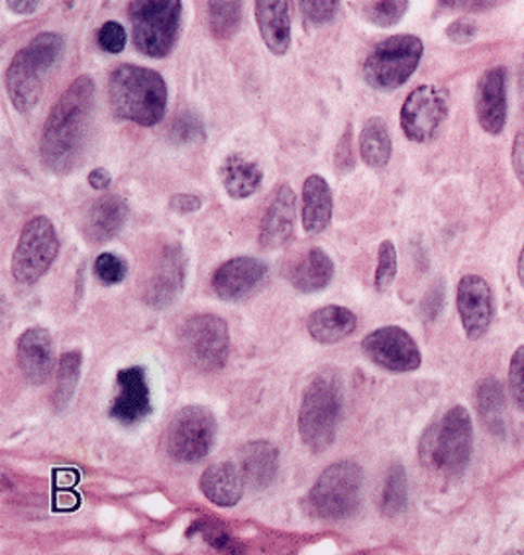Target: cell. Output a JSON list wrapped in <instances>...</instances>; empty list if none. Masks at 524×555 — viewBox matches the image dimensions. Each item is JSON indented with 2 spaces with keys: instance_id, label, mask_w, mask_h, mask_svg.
Masks as SVG:
<instances>
[{
  "instance_id": "obj_13",
  "label": "cell",
  "mask_w": 524,
  "mask_h": 555,
  "mask_svg": "<svg viewBox=\"0 0 524 555\" xmlns=\"http://www.w3.org/2000/svg\"><path fill=\"white\" fill-rule=\"evenodd\" d=\"M368 360L393 373H409L421 367V350L411 334L401 326L373 330L361 341Z\"/></svg>"
},
{
  "instance_id": "obj_37",
  "label": "cell",
  "mask_w": 524,
  "mask_h": 555,
  "mask_svg": "<svg viewBox=\"0 0 524 555\" xmlns=\"http://www.w3.org/2000/svg\"><path fill=\"white\" fill-rule=\"evenodd\" d=\"M171 142L177 145L193 144V142H201L205 138V126L201 122V118L193 113L181 114L175 120L171 130Z\"/></svg>"
},
{
  "instance_id": "obj_11",
  "label": "cell",
  "mask_w": 524,
  "mask_h": 555,
  "mask_svg": "<svg viewBox=\"0 0 524 555\" xmlns=\"http://www.w3.org/2000/svg\"><path fill=\"white\" fill-rule=\"evenodd\" d=\"M60 240L52 220L46 217L31 218L22 228L21 240L12 256V275L22 285L38 283L57 258Z\"/></svg>"
},
{
  "instance_id": "obj_24",
  "label": "cell",
  "mask_w": 524,
  "mask_h": 555,
  "mask_svg": "<svg viewBox=\"0 0 524 555\" xmlns=\"http://www.w3.org/2000/svg\"><path fill=\"white\" fill-rule=\"evenodd\" d=\"M256 18L269 52L285 55L291 46L289 0H256Z\"/></svg>"
},
{
  "instance_id": "obj_3",
  "label": "cell",
  "mask_w": 524,
  "mask_h": 555,
  "mask_svg": "<svg viewBox=\"0 0 524 555\" xmlns=\"http://www.w3.org/2000/svg\"><path fill=\"white\" fill-rule=\"evenodd\" d=\"M472 450V416L463 406H452L424 433L419 453L429 472L450 479L465 472Z\"/></svg>"
},
{
  "instance_id": "obj_22",
  "label": "cell",
  "mask_w": 524,
  "mask_h": 555,
  "mask_svg": "<svg viewBox=\"0 0 524 555\" xmlns=\"http://www.w3.org/2000/svg\"><path fill=\"white\" fill-rule=\"evenodd\" d=\"M238 467L246 479V485L257 491L268 489L278 479L279 452L278 448L268 440L247 442L238 452Z\"/></svg>"
},
{
  "instance_id": "obj_14",
  "label": "cell",
  "mask_w": 524,
  "mask_h": 555,
  "mask_svg": "<svg viewBox=\"0 0 524 555\" xmlns=\"http://www.w3.org/2000/svg\"><path fill=\"white\" fill-rule=\"evenodd\" d=\"M187 256L177 244L165 246L155 258V266L145 281L144 302L152 309H165L174 305L186 287Z\"/></svg>"
},
{
  "instance_id": "obj_2",
  "label": "cell",
  "mask_w": 524,
  "mask_h": 555,
  "mask_svg": "<svg viewBox=\"0 0 524 555\" xmlns=\"http://www.w3.org/2000/svg\"><path fill=\"white\" fill-rule=\"evenodd\" d=\"M108 103L118 118L150 128L164 120L167 87L159 73L120 65L108 81Z\"/></svg>"
},
{
  "instance_id": "obj_30",
  "label": "cell",
  "mask_w": 524,
  "mask_h": 555,
  "mask_svg": "<svg viewBox=\"0 0 524 555\" xmlns=\"http://www.w3.org/2000/svg\"><path fill=\"white\" fill-rule=\"evenodd\" d=\"M82 356L81 351L72 350L63 353L57 367V387H55V409H67L72 402L73 395L77 391V385L81 379Z\"/></svg>"
},
{
  "instance_id": "obj_15",
  "label": "cell",
  "mask_w": 524,
  "mask_h": 555,
  "mask_svg": "<svg viewBox=\"0 0 524 555\" xmlns=\"http://www.w3.org/2000/svg\"><path fill=\"white\" fill-rule=\"evenodd\" d=\"M152 414V392L144 367L132 365L118 371L108 416L123 426H135Z\"/></svg>"
},
{
  "instance_id": "obj_17",
  "label": "cell",
  "mask_w": 524,
  "mask_h": 555,
  "mask_svg": "<svg viewBox=\"0 0 524 555\" xmlns=\"http://www.w3.org/2000/svg\"><path fill=\"white\" fill-rule=\"evenodd\" d=\"M458 312L470 339H480L494 322V291L484 278L465 275L458 285Z\"/></svg>"
},
{
  "instance_id": "obj_8",
  "label": "cell",
  "mask_w": 524,
  "mask_h": 555,
  "mask_svg": "<svg viewBox=\"0 0 524 555\" xmlns=\"http://www.w3.org/2000/svg\"><path fill=\"white\" fill-rule=\"evenodd\" d=\"M422 57L417 36H393L381 41L363 63V79L378 91H393L409 81Z\"/></svg>"
},
{
  "instance_id": "obj_10",
  "label": "cell",
  "mask_w": 524,
  "mask_h": 555,
  "mask_svg": "<svg viewBox=\"0 0 524 555\" xmlns=\"http://www.w3.org/2000/svg\"><path fill=\"white\" fill-rule=\"evenodd\" d=\"M218 422L206 406L191 404L175 412L165 430V450L175 462L196 463L205 460L215 446Z\"/></svg>"
},
{
  "instance_id": "obj_29",
  "label": "cell",
  "mask_w": 524,
  "mask_h": 555,
  "mask_svg": "<svg viewBox=\"0 0 524 555\" xmlns=\"http://www.w3.org/2000/svg\"><path fill=\"white\" fill-rule=\"evenodd\" d=\"M391 144L389 130L381 118H371L363 126L360 135V154L363 164L370 165L371 169H383L389 164Z\"/></svg>"
},
{
  "instance_id": "obj_41",
  "label": "cell",
  "mask_w": 524,
  "mask_h": 555,
  "mask_svg": "<svg viewBox=\"0 0 524 555\" xmlns=\"http://www.w3.org/2000/svg\"><path fill=\"white\" fill-rule=\"evenodd\" d=\"M475 34H477L475 24H473L472 21H465V18L452 22V24L446 28V36H448L453 43H468V41H472L473 38H475Z\"/></svg>"
},
{
  "instance_id": "obj_49",
  "label": "cell",
  "mask_w": 524,
  "mask_h": 555,
  "mask_svg": "<svg viewBox=\"0 0 524 555\" xmlns=\"http://www.w3.org/2000/svg\"><path fill=\"white\" fill-rule=\"evenodd\" d=\"M519 279H521L524 287V246L523 251H521V258H519Z\"/></svg>"
},
{
  "instance_id": "obj_40",
  "label": "cell",
  "mask_w": 524,
  "mask_h": 555,
  "mask_svg": "<svg viewBox=\"0 0 524 555\" xmlns=\"http://www.w3.org/2000/svg\"><path fill=\"white\" fill-rule=\"evenodd\" d=\"M126 30L123 28V24L118 22H106L101 26V30L97 34V41L99 46L103 48L104 52L108 53H120L126 48Z\"/></svg>"
},
{
  "instance_id": "obj_4",
  "label": "cell",
  "mask_w": 524,
  "mask_h": 555,
  "mask_svg": "<svg viewBox=\"0 0 524 555\" xmlns=\"http://www.w3.org/2000/svg\"><path fill=\"white\" fill-rule=\"evenodd\" d=\"M342 418V385L332 371L315 375L298 409V434L312 453L329 450Z\"/></svg>"
},
{
  "instance_id": "obj_36",
  "label": "cell",
  "mask_w": 524,
  "mask_h": 555,
  "mask_svg": "<svg viewBox=\"0 0 524 555\" xmlns=\"http://www.w3.org/2000/svg\"><path fill=\"white\" fill-rule=\"evenodd\" d=\"M395 278H397V249L391 240H385L381 242L380 254H378L375 288L380 293H385L393 285Z\"/></svg>"
},
{
  "instance_id": "obj_16",
  "label": "cell",
  "mask_w": 524,
  "mask_h": 555,
  "mask_svg": "<svg viewBox=\"0 0 524 555\" xmlns=\"http://www.w3.org/2000/svg\"><path fill=\"white\" fill-rule=\"evenodd\" d=\"M269 269L264 261L256 258H234L222 263L213 275V291L222 300H242L254 295L268 279Z\"/></svg>"
},
{
  "instance_id": "obj_42",
  "label": "cell",
  "mask_w": 524,
  "mask_h": 555,
  "mask_svg": "<svg viewBox=\"0 0 524 555\" xmlns=\"http://www.w3.org/2000/svg\"><path fill=\"white\" fill-rule=\"evenodd\" d=\"M440 4L452 11L480 12L491 9L497 0H440Z\"/></svg>"
},
{
  "instance_id": "obj_5",
  "label": "cell",
  "mask_w": 524,
  "mask_h": 555,
  "mask_svg": "<svg viewBox=\"0 0 524 555\" xmlns=\"http://www.w3.org/2000/svg\"><path fill=\"white\" fill-rule=\"evenodd\" d=\"M63 38L53 31H41L16 53L7 72V91L18 113H30L40 101L43 73L50 72L63 52Z\"/></svg>"
},
{
  "instance_id": "obj_46",
  "label": "cell",
  "mask_w": 524,
  "mask_h": 555,
  "mask_svg": "<svg viewBox=\"0 0 524 555\" xmlns=\"http://www.w3.org/2000/svg\"><path fill=\"white\" fill-rule=\"evenodd\" d=\"M79 483V474L75 469H55L53 474V487H62V489H69Z\"/></svg>"
},
{
  "instance_id": "obj_6",
  "label": "cell",
  "mask_w": 524,
  "mask_h": 555,
  "mask_svg": "<svg viewBox=\"0 0 524 555\" xmlns=\"http://www.w3.org/2000/svg\"><path fill=\"white\" fill-rule=\"evenodd\" d=\"M181 0H130L128 16L138 52L155 60L169 55L181 28Z\"/></svg>"
},
{
  "instance_id": "obj_21",
  "label": "cell",
  "mask_w": 524,
  "mask_h": 555,
  "mask_svg": "<svg viewBox=\"0 0 524 555\" xmlns=\"http://www.w3.org/2000/svg\"><path fill=\"white\" fill-rule=\"evenodd\" d=\"M126 220H128V203L123 196H103L91 205L82 218V236L89 244L101 246L123 232Z\"/></svg>"
},
{
  "instance_id": "obj_31",
  "label": "cell",
  "mask_w": 524,
  "mask_h": 555,
  "mask_svg": "<svg viewBox=\"0 0 524 555\" xmlns=\"http://www.w3.org/2000/svg\"><path fill=\"white\" fill-rule=\"evenodd\" d=\"M409 499V483H407V474L401 463H395L385 477L383 491H381L380 508L385 516L401 515L407 506Z\"/></svg>"
},
{
  "instance_id": "obj_39",
  "label": "cell",
  "mask_w": 524,
  "mask_h": 555,
  "mask_svg": "<svg viewBox=\"0 0 524 555\" xmlns=\"http://www.w3.org/2000/svg\"><path fill=\"white\" fill-rule=\"evenodd\" d=\"M509 391L514 404L524 412V346L513 353L509 370Z\"/></svg>"
},
{
  "instance_id": "obj_1",
  "label": "cell",
  "mask_w": 524,
  "mask_h": 555,
  "mask_svg": "<svg viewBox=\"0 0 524 555\" xmlns=\"http://www.w3.org/2000/svg\"><path fill=\"white\" fill-rule=\"evenodd\" d=\"M94 82L81 75L60 96L43 126L41 164L55 176H69L82 164L91 135Z\"/></svg>"
},
{
  "instance_id": "obj_43",
  "label": "cell",
  "mask_w": 524,
  "mask_h": 555,
  "mask_svg": "<svg viewBox=\"0 0 524 555\" xmlns=\"http://www.w3.org/2000/svg\"><path fill=\"white\" fill-rule=\"evenodd\" d=\"M169 205H171V210L179 212V215H191V212H196L203 206V198L196 195L179 193V195L171 196Z\"/></svg>"
},
{
  "instance_id": "obj_34",
  "label": "cell",
  "mask_w": 524,
  "mask_h": 555,
  "mask_svg": "<svg viewBox=\"0 0 524 555\" xmlns=\"http://www.w3.org/2000/svg\"><path fill=\"white\" fill-rule=\"evenodd\" d=\"M409 9V0H375L368 7L366 16L381 28H389L401 22L405 12Z\"/></svg>"
},
{
  "instance_id": "obj_18",
  "label": "cell",
  "mask_w": 524,
  "mask_h": 555,
  "mask_svg": "<svg viewBox=\"0 0 524 555\" xmlns=\"http://www.w3.org/2000/svg\"><path fill=\"white\" fill-rule=\"evenodd\" d=\"M475 113L487 134L503 132L507 124V69L491 67L480 77L475 89Z\"/></svg>"
},
{
  "instance_id": "obj_7",
  "label": "cell",
  "mask_w": 524,
  "mask_h": 555,
  "mask_svg": "<svg viewBox=\"0 0 524 555\" xmlns=\"http://www.w3.org/2000/svg\"><path fill=\"white\" fill-rule=\"evenodd\" d=\"M361 485L363 472L358 463H332L310 489L309 504L312 515L330 522L346 520L360 506Z\"/></svg>"
},
{
  "instance_id": "obj_25",
  "label": "cell",
  "mask_w": 524,
  "mask_h": 555,
  "mask_svg": "<svg viewBox=\"0 0 524 555\" xmlns=\"http://www.w3.org/2000/svg\"><path fill=\"white\" fill-rule=\"evenodd\" d=\"M334 261L322 247H312L303 258L298 259L295 268L289 273L291 285L303 295L319 293L329 287L334 279Z\"/></svg>"
},
{
  "instance_id": "obj_23",
  "label": "cell",
  "mask_w": 524,
  "mask_h": 555,
  "mask_svg": "<svg viewBox=\"0 0 524 555\" xmlns=\"http://www.w3.org/2000/svg\"><path fill=\"white\" fill-rule=\"evenodd\" d=\"M199 485L206 499L222 508L237 506L246 491V479L240 472L238 463L230 462L215 463L206 467Z\"/></svg>"
},
{
  "instance_id": "obj_47",
  "label": "cell",
  "mask_w": 524,
  "mask_h": 555,
  "mask_svg": "<svg viewBox=\"0 0 524 555\" xmlns=\"http://www.w3.org/2000/svg\"><path fill=\"white\" fill-rule=\"evenodd\" d=\"M113 183V177L111 173L103 169V167H99V169H93L91 173H89V185L93 186V189H99V191H104V189H108Z\"/></svg>"
},
{
  "instance_id": "obj_9",
  "label": "cell",
  "mask_w": 524,
  "mask_h": 555,
  "mask_svg": "<svg viewBox=\"0 0 524 555\" xmlns=\"http://www.w3.org/2000/svg\"><path fill=\"white\" fill-rule=\"evenodd\" d=\"M179 348L187 363L203 373H216L230 356L228 324L216 314H195L179 332Z\"/></svg>"
},
{
  "instance_id": "obj_45",
  "label": "cell",
  "mask_w": 524,
  "mask_h": 555,
  "mask_svg": "<svg viewBox=\"0 0 524 555\" xmlns=\"http://www.w3.org/2000/svg\"><path fill=\"white\" fill-rule=\"evenodd\" d=\"M513 167L514 176L519 179V183L524 186V130H521L514 138Z\"/></svg>"
},
{
  "instance_id": "obj_48",
  "label": "cell",
  "mask_w": 524,
  "mask_h": 555,
  "mask_svg": "<svg viewBox=\"0 0 524 555\" xmlns=\"http://www.w3.org/2000/svg\"><path fill=\"white\" fill-rule=\"evenodd\" d=\"M9 2V9L12 12H16V14H31V12H36L38 9V4H40V0H7Z\"/></svg>"
},
{
  "instance_id": "obj_38",
  "label": "cell",
  "mask_w": 524,
  "mask_h": 555,
  "mask_svg": "<svg viewBox=\"0 0 524 555\" xmlns=\"http://www.w3.org/2000/svg\"><path fill=\"white\" fill-rule=\"evenodd\" d=\"M298 4L305 21L315 26L327 24L338 9V0H298Z\"/></svg>"
},
{
  "instance_id": "obj_35",
  "label": "cell",
  "mask_w": 524,
  "mask_h": 555,
  "mask_svg": "<svg viewBox=\"0 0 524 555\" xmlns=\"http://www.w3.org/2000/svg\"><path fill=\"white\" fill-rule=\"evenodd\" d=\"M126 275H128V263L120 256L104 251L94 259V278L99 279L106 287L120 285Z\"/></svg>"
},
{
  "instance_id": "obj_28",
  "label": "cell",
  "mask_w": 524,
  "mask_h": 555,
  "mask_svg": "<svg viewBox=\"0 0 524 555\" xmlns=\"http://www.w3.org/2000/svg\"><path fill=\"white\" fill-rule=\"evenodd\" d=\"M220 179L227 189L228 196L242 201L254 195L261 186L264 173L256 162L247 159L244 155L234 154L228 155L220 165Z\"/></svg>"
},
{
  "instance_id": "obj_20",
  "label": "cell",
  "mask_w": 524,
  "mask_h": 555,
  "mask_svg": "<svg viewBox=\"0 0 524 555\" xmlns=\"http://www.w3.org/2000/svg\"><path fill=\"white\" fill-rule=\"evenodd\" d=\"M295 191L289 185L279 186L259 224V246L264 249H279L289 244L295 232Z\"/></svg>"
},
{
  "instance_id": "obj_26",
  "label": "cell",
  "mask_w": 524,
  "mask_h": 555,
  "mask_svg": "<svg viewBox=\"0 0 524 555\" xmlns=\"http://www.w3.org/2000/svg\"><path fill=\"white\" fill-rule=\"evenodd\" d=\"M303 228L317 236L329 228L332 220V191L322 176H310L303 185Z\"/></svg>"
},
{
  "instance_id": "obj_27",
  "label": "cell",
  "mask_w": 524,
  "mask_h": 555,
  "mask_svg": "<svg viewBox=\"0 0 524 555\" xmlns=\"http://www.w3.org/2000/svg\"><path fill=\"white\" fill-rule=\"evenodd\" d=\"M356 326H358L356 314L338 305H329L315 310L307 320L310 338L322 346H332L336 341L348 338Z\"/></svg>"
},
{
  "instance_id": "obj_19",
  "label": "cell",
  "mask_w": 524,
  "mask_h": 555,
  "mask_svg": "<svg viewBox=\"0 0 524 555\" xmlns=\"http://www.w3.org/2000/svg\"><path fill=\"white\" fill-rule=\"evenodd\" d=\"M16 363L30 385H43L52 377V334L41 326H31L16 341Z\"/></svg>"
},
{
  "instance_id": "obj_32",
  "label": "cell",
  "mask_w": 524,
  "mask_h": 555,
  "mask_svg": "<svg viewBox=\"0 0 524 555\" xmlns=\"http://www.w3.org/2000/svg\"><path fill=\"white\" fill-rule=\"evenodd\" d=\"M210 28L218 38H230L242 21V0H208Z\"/></svg>"
},
{
  "instance_id": "obj_44",
  "label": "cell",
  "mask_w": 524,
  "mask_h": 555,
  "mask_svg": "<svg viewBox=\"0 0 524 555\" xmlns=\"http://www.w3.org/2000/svg\"><path fill=\"white\" fill-rule=\"evenodd\" d=\"M60 511H75L79 504H81V496L73 491V487L69 489H62V487H55V496H53V503L60 504ZM53 504V506H55Z\"/></svg>"
},
{
  "instance_id": "obj_33",
  "label": "cell",
  "mask_w": 524,
  "mask_h": 555,
  "mask_svg": "<svg viewBox=\"0 0 524 555\" xmlns=\"http://www.w3.org/2000/svg\"><path fill=\"white\" fill-rule=\"evenodd\" d=\"M477 402H480V412L484 416L487 426H499L501 421V411H503V389L495 379H487L480 385L477 391Z\"/></svg>"
},
{
  "instance_id": "obj_12",
  "label": "cell",
  "mask_w": 524,
  "mask_h": 555,
  "mask_svg": "<svg viewBox=\"0 0 524 555\" xmlns=\"http://www.w3.org/2000/svg\"><path fill=\"white\" fill-rule=\"evenodd\" d=\"M446 114H448L446 94L432 85H422L419 89H414L402 104V132L411 142L426 144L440 132Z\"/></svg>"
}]
</instances>
